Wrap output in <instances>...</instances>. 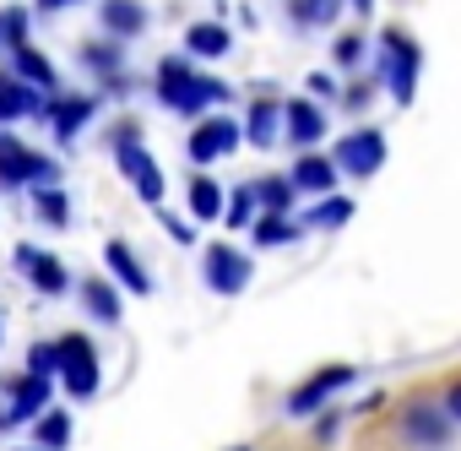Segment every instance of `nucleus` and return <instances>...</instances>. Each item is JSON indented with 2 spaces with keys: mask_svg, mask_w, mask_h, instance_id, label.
<instances>
[{
  "mask_svg": "<svg viewBox=\"0 0 461 451\" xmlns=\"http://www.w3.org/2000/svg\"><path fill=\"white\" fill-rule=\"evenodd\" d=\"M158 98L174 109V115H201L206 104H222L228 98V87L222 82H212V77H201L190 60H163L158 66Z\"/></svg>",
  "mask_w": 461,
  "mask_h": 451,
  "instance_id": "f257e3e1",
  "label": "nucleus"
},
{
  "mask_svg": "<svg viewBox=\"0 0 461 451\" xmlns=\"http://www.w3.org/2000/svg\"><path fill=\"white\" fill-rule=\"evenodd\" d=\"M55 158L23 147L17 136H0V190H33V185H55Z\"/></svg>",
  "mask_w": 461,
  "mask_h": 451,
  "instance_id": "f03ea898",
  "label": "nucleus"
},
{
  "mask_svg": "<svg viewBox=\"0 0 461 451\" xmlns=\"http://www.w3.org/2000/svg\"><path fill=\"white\" fill-rule=\"evenodd\" d=\"M114 163H120V174L136 185V196H141L147 207H158V201H163V169L152 163V152L136 142V131H131V125H120V131H114Z\"/></svg>",
  "mask_w": 461,
  "mask_h": 451,
  "instance_id": "7ed1b4c3",
  "label": "nucleus"
},
{
  "mask_svg": "<svg viewBox=\"0 0 461 451\" xmlns=\"http://www.w3.org/2000/svg\"><path fill=\"white\" fill-rule=\"evenodd\" d=\"M55 375L66 381L71 397H93L98 391V354H93V343L82 332H66L55 343Z\"/></svg>",
  "mask_w": 461,
  "mask_h": 451,
  "instance_id": "20e7f679",
  "label": "nucleus"
},
{
  "mask_svg": "<svg viewBox=\"0 0 461 451\" xmlns=\"http://www.w3.org/2000/svg\"><path fill=\"white\" fill-rule=\"evenodd\" d=\"M380 66H385V82H391V93H396V104H407L412 98V87H418V44L407 39V33H385L380 39Z\"/></svg>",
  "mask_w": 461,
  "mask_h": 451,
  "instance_id": "39448f33",
  "label": "nucleus"
},
{
  "mask_svg": "<svg viewBox=\"0 0 461 451\" xmlns=\"http://www.w3.org/2000/svg\"><path fill=\"white\" fill-rule=\"evenodd\" d=\"M450 429H456V424H450V413H445V408H434V402H423V397L402 408V435H407L412 446H423V451L445 446V440H450Z\"/></svg>",
  "mask_w": 461,
  "mask_h": 451,
  "instance_id": "423d86ee",
  "label": "nucleus"
},
{
  "mask_svg": "<svg viewBox=\"0 0 461 451\" xmlns=\"http://www.w3.org/2000/svg\"><path fill=\"white\" fill-rule=\"evenodd\" d=\"M240 147V125L228 115H206L195 131H190V163H217Z\"/></svg>",
  "mask_w": 461,
  "mask_h": 451,
  "instance_id": "0eeeda50",
  "label": "nucleus"
},
{
  "mask_svg": "<svg viewBox=\"0 0 461 451\" xmlns=\"http://www.w3.org/2000/svg\"><path fill=\"white\" fill-rule=\"evenodd\" d=\"M0 391H6V413H12V424H33V413L39 408H50V381L44 375H6L0 381Z\"/></svg>",
  "mask_w": 461,
  "mask_h": 451,
  "instance_id": "6e6552de",
  "label": "nucleus"
},
{
  "mask_svg": "<svg viewBox=\"0 0 461 451\" xmlns=\"http://www.w3.org/2000/svg\"><path fill=\"white\" fill-rule=\"evenodd\" d=\"M12 262H17V272L28 278V289H39V294H50V299L71 289V272H66V267H60L55 256L33 251V245H17V256H12Z\"/></svg>",
  "mask_w": 461,
  "mask_h": 451,
  "instance_id": "1a4fd4ad",
  "label": "nucleus"
},
{
  "mask_svg": "<svg viewBox=\"0 0 461 451\" xmlns=\"http://www.w3.org/2000/svg\"><path fill=\"white\" fill-rule=\"evenodd\" d=\"M201 272H206V283H212L217 294H240V289L250 283V262H245L234 245H206Z\"/></svg>",
  "mask_w": 461,
  "mask_h": 451,
  "instance_id": "9d476101",
  "label": "nucleus"
},
{
  "mask_svg": "<svg viewBox=\"0 0 461 451\" xmlns=\"http://www.w3.org/2000/svg\"><path fill=\"white\" fill-rule=\"evenodd\" d=\"M93 109H98V104H93L87 93H66V98H44V115H39V120H50L60 142H77L82 125L93 120Z\"/></svg>",
  "mask_w": 461,
  "mask_h": 451,
  "instance_id": "9b49d317",
  "label": "nucleus"
},
{
  "mask_svg": "<svg viewBox=\"0 0 461 451\" xmlns=\"http://www.w3.org/2000/svg\"><path fill=\"white\" fill-rule=\"evenodd\" d=\"M380 163H385V136H380V131H353V136L337 142V169H348V174H375Z\"/></svg>",
  "mask_w": 461,
  "mask_h": 451,
  "instance_id": "f8f14e48",
  "label": "nucleus"
},
{
  "mask_svg": "<svg viewBox=\"0 0 461 451\" xmlns=\"http://www.w3.org/2000/svg\"><path fill=\"white\" fill-rule=\"evenodd\" d=\"M44 98L39 87H28L23 77H0V125H12V120H39L44 115Z\"/></svg>",
  "mask_w": 461,
  "mask_h": 451,
  "instance_id": "ddd939ff",
  "label": "nucleus"
},
{
  "mask_svg": "<svg viewBox=\"0 0 461 451\" xmlns=\"http://www.w3.org/2000/svg\"><path fill=\"white\" fill-rule=\"evenodd\" d=\"M348 381H353V370H348V364H326L315 381H304V386L288 397V413H310V408H321V402H326L337 386H348Z\"/></svg>",
  "mask_w": 461,
  "mask_h": 451,
  "instance_id": "4468645a",
  "label": "nucleus"
},
{
  "mask_svg": "<svg viewBox=\"0 0 461 451\" xmlns=\"http://www.w3.org/2000/svg\"><path fill=\"white\" fill-rule=\"evenodd\" d=\"M283 131H288V142H294V147H315V142L326 136V115H321L315 104L294 98V104L283 109Z\"/></svg>",
  "mask_w": 461,
  "mask_h": 451,
  "instance_id": "2eb2a0df",
  "label": "nucleus"
},
{
  "mask_svg": "<svg viewBox=\"0 0 461 451\" xmlns=\"http://www.w3.org/2000/svg\"><path fill=\"white\" fill-rule=\"evenodd\" d=\"M104 262H109V278H114L120 289H131V294H152V278H147V267L131 256V245L109 240V245H104Z\"/></svg>",
  "mask_w": 461,
  "mask_h": 451,
  "instance_id": "dca6fc26",
  "label": "nucleus"
},
{
  "mask_svg": "<svg viewBox=\"0 0 461 451\" xmlns=\"http://www.w3.org/2000/svg\"><path fill=\"white\" fill-rule=\"evenodd\" d=\"M98 23H104V33H114V39H136V33L147 28V6H141V0H104V6H98Z\"/></svg>",
  "mask_w": 461,
  "mask_h": 451,
  "instance_id": "f3484780",
  "label": "nucleus"
},
{
  "mask_svg": "<svg viewBox=\"0 0 461 451\" xmlns=\"http://www.w3.org/2000/svg\"><path fill=\"white\" fill-rule=\"evenodd\" d=\"M294 190H310V196H326L331 185H337V163L331 158H315V152H304L299 163H294Z\"/></svg>",
  "mask_w": 461,
  "mask_h": 451,
  "instance_id": "a211bd4d",
  "label": "nucleus"
},
{
  "mask_svg": "<svg viewBox=\"0 0 461 451\" xmlns=\"http://www.w3.org/2000/svg\"><path fill=\"white\" fill-rule=\"evenodd\" d=\"M82 305H87V316H93V321H104V327H114V321H120V294H114V283H109V278H87V283H82Z\"/></svg>",
  "mask_w": 461,
  "mask_h": 451,
  "instance_id": "6ab92c4d",
  "label": "nucleus"
},
{
  "mask_svg": "<svg viewBox=\"0 0 461 451\" xmlns=\"http://www.w3.org/2000/svg\"><path fill=\"white\" fill-rule=\"evenodd\" d=\"M33 435H39L44 451H66L71 446V413L66 408H39L33 413Z\"/></svg>",
  "mask_w": 461,
  "mask_h": 451,
  "instance_id": "aec40b11",
  "label": "nucleus"
},
{
  "mask_svg": "<svg viewBox=\"0 0 461 451\" xmlns=\"http://www.w3.org/2000/svg\"><path fill=\"white\" fill-rule=\"evenodd\" d=\"M250 229H256V245H294L299 240V223L288 217V212H261V217H250Z\"/></svg>",
  "mask_w": 461,
  "mask_h": 451,
  "instance_id": "412c9836",
  "label": "nucleus"
},
{
  "mask_svg": "<svg viewBox=\"0 0 461 451\" xmlns=\"http://www.w3.org/2000/svg\"><path fill=\"white\" fill-rule=\"evenodd\" d=\"M185 50H190L195 60H222V55H228V28H217V23H195V28L185 33Z\"/></svg>",
  "mask_w": 461,
  "mask_h": 451,
  "instance_id": "4be33fe9",
  "label": "nucleus"
},
{
  "mask_svg": "<svg viewBox=\"0 0 461 451\" xmlns=\"http://www.w3.org/2000/svg\"><path fill=\"white\" fill-rule=\"evenodd\" d=\"M12 60H17V77L28 82V87H39V93H55V66L33 50V44H23V50H12Z\"/></svg>",
  "mask_w": 461,
  "mask_h": 451,
  "instance_id": "5701e85b",
  "label": "nucleus"
},
{
  "mask_svg": "<svg viewBox=\"0 0 461 451\" xmlns=\"http://www.w3.org/2000/svg\"><path fill=\"white\" fill-rule=\"evenodd\" d=\"M190 217H195V223L222 217V190H217V179H206V174L190 179Z\"/></svg>",
  "mask_w": 461,
  "mask_h": 451,
  "instance_id": "b1692460",
  "label": "nucleus"
},
{
  "mask_svg": "<svg viewBox=\"0 0 461 451\" xmlns=\"http://www.w3.org/2000/svg\"><path fill=\"white\" fill-rule=\"evenodd\" d=\"M33 212L50 223V229H66V223H71V201L55 185H33Z\"/></svg>",
  "mask_w": 461,
  "mask_h": 451,
  "instance_id": "393cba45",
  "label": "nucleus"
},
{
  "mask_svg": "<svg viewBox=\"0 0 461 451\" xmlns=\"http://www.w3.org/2000/svg\"><path fill=\"white\" fill-rule=\"evenodd\" d=\"M256 190V201H261V212H294V179H283V174H267L261 185H250Z\"/></svg>",
  "mask_w": 461,
  "mask_h": 451,
  "instance_id": "a878e982",
  "label": "nucleus"
},
{
  "mask_svg": "<svg viewBox=\"0 0 461 451\" xmlns=\"http://www.w3.org/2000/svg\"><path fill=\"white\" fill-rule=\"evenodd\" d=\"M82 60H87V66L98 71V82H109L114 93L125 87V82H120V50H114V44H82Z\"/></svg>",
  "mask_w": 461,
  "mask_h": 451,
  "instance_id": "bb28decb",
  "label": "nucleus"
},
{
  "mask_svg": "<svg viewBox=\"0 0 461 451\" xmlns=\"http://www.w3.org/2000/svg\"><path fill=\"white\" fill-rule=\"evenodd\" d=\"M277 115H283L277 104H256L250 120H245V136H250L256 147H272V142H277Z\"/></svg>",
  "mask_w": 461,
  "mask_h": 451,
  "instance_id": "cd10ccee",
  "label": "nucleus"
},
{
  "mask_svg": "<svg viewBox=\"0 0 461 451\" xmlns=\"http://www.w3.org/2000/svg\"><path fill=\"white\" fill-rule=\"evenodd\" d=\"M250 217H256V190L250 185H240L234 196H222V223H228V229H245Z\"/></svg>",
  "mask_w": 461,
  "mask_h": 451,
  "instance_id": "c85d7f7f",
  "label": "nucleus"
},
{
  "mask_svg": "<svg viewBox=\"0 0 461 451\" xmlns=\"http://www.w3.org/2000/svg\"><path fill=\"white\" fill-rule=\"evenodd\" d=\"M0 17H6V44H12V50H23V44H28V33H33V12H28V6H6Z\"/></svg>",
  "mask_w": 461,
  "mask_h": 451,
  "instance_id": "c756f323",
  "label": "nucleus"
},
{
  "mask_svg": "<svg viewBox=\"0 0 461 451\" xmlns=\"http://www.w3.org/2000/svg\"><path fill=\"white\" fill-rule=\"evenodd\" d=\"M348 217H353V201H337V196H331L326 207H315V212H310L315 229H337V223H348Z\"/></svg>",
  "mask_w": 461,
  "mask_h": 451,
  "instance_id": "7c9ffc66",
  "label": "nucleus"
},
{
  "mask_svg": "<svg viewBox=\"0 0 461 451\" xmlns=\"http://www.w3.org/2000/svg\"><path fill=\"white\" fill-rule=\"evenodd\" d=\"M28 375L55 381V343H33V348H28Z\"/></svg>",
  "mask_w": 461,
  "mask_h": 451,
  "instance_id": "2f4dec72",
  "label": "nucleus"
},
{
  "mask_svg": "<svg viewBox=\"0 0 461 451\" xmlns=\"http://www.w3.org/2000/svg\"><path fill=\"white\" fill-rule=\"evenodd\" d=\"M337 60H342V66H353V60H358V39H353V33H348V39H337Z\"/></svg>",
  "mask_w": 461,
  "mask_h": 451,
  "instance_id": "473e14b6",
  "label": "nucleus"
},
{
  "mask_svg": "<svg viewBox=\"0 0 461 451\" xmlns=\"http://www.w3.org/2000/svg\"><path fill=\"white\" fill-rule=\"evenodd\" d=\"M445 413H450V424H461V381L445 391Z\"/></svg>",
  "mask_w": 461,
  "mask_h": 451,
  "instance_id": "72a5a7b5",
  "label": "nucleus"
},
{
  "mask_svg": "<svg viewBox=\"0 0 461 451\" xmlns=\"http://www.w3.org/2000/svg\"><path fill=\"white\" fill-rule=\"evenodd\" d=\"M66 6H77V0H39V12H66Z\"/></svg>",
  "mask_w": 461,
  "mask_h": 451,
  "instance_id": "f704fd0d",
  "label": "nucleus"
},
{
  "mask_svg": "<svg viewBox=\"0 0 461 451\" xmlns=\"http://www.w3.org/2000/svg\"><path fill=\"white\" fill-rule=\"evenodd\" d=\"M0 429H12V413H6V402H0Z\"/></svg>",
  "mask_w": 461,
  "mask_h": 451,
  "instance_id": "c9c22d12",
  "label": "nucleus"
},
{
  "mask_svg": "<svg viewBox=\"0 0 461 451\" xmlns=\"http://www.w3.org/2000/svg\"><path fill=\"white\" fill-rule=\"evenodd\" d=\"M353 6H358V12H369V6H375V0H353Z\"/></svg>",
  "mask_w": 461,
  "mask_h": 451,
  "instance_id": "e433bc0d",
  "label": "nucleus"
},
{
  "mask_svg": "<svg viewBox=\"0 0 461 451\" xmlns=\"http://www.w3.org/2000/svg\"><path fill=\"white\" fill-rule=\"evenodd\" d=\"M0 44H6V17H0Z\"/></svg>",
  "mask_w": 461,
  "mask_h": 451,
  "instance_id": "4c0bfd02",
  "label": "nucleus"
},
{
  "mask_svg": "<svg viewBox=\"0 0 461 451\" xmlns=\"http://www.w3.org/2000/svg\"><path fill=\"white\" fill-rule=\"evenodd\" d=\"M228 451H250V446H228Z\"/></svg>",
  "mask_w": 461,
  "mask_h": 451,
  "instance_id": "58836bf2",
  "label": "nucleus"
},
{
  "mask_svg": "<svg viewBox=\"0 0 461 451\" xmlns=\"http://www.w3.org/2000/svg\"><path fill=\"white\" fill-rule=\"evenodd\" d=\"M23 451H44V446H23Z\"/></svg>",
  "mask_w": 461,
  "mask_h": 451,
  "instance_id": "ea45409f",
  "label": "nucleus"
}]
</instances>
